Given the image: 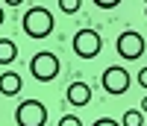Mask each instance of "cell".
Segmentation results:
<instances>
[{"instance_id": "obj_14", "label": "cell", "mask_w": 147, "mask_h": 126, "mask_svg": "<svg viewBox=\"0 0 147 126\" xmlns=\"http://www.w3.org/2000/svg\"><path fill=\"white\" fill-rule=\"evenodd\" d=\"M91 126H121V123H118V120H112V117H97Z\"/></svg>"}, {"instance_id": "obj_15", "label": "cell", "mask_w": 147, "mask_h": 126, "mask_svg": "<svg viewBox=\"0 0 147 126\" xmlns=\"http://www.w3.org/2000/svg\"><path fill=\"white\" fill-rule=\"evenodd\" d=\"M138 85H141V88H147V68H141V70H138Z\"/></svg>"}, {"instance_id": "obj_11", "label": "cell", "mask_w": 147, "mask_h": 126, "mask_svg": "<svg viewBox=\"0 0 147 126\" xmlns=\"http://www.w3.org/2000/svg\"><path fill=\"white\" fill-rule=\"evenodd\" d=\"M80 6H82V0H59V9L68 12V15H77Z\"/></svg>"}, {"instance_id": "obj_17", "label": "cell", "mask_w": 147, "mask_h": 126, "mask_svg": "<svg viewBox=\"0 0 147 126\" xmlns=\"http://www.w3.org/2000/svg\"><path fill=\"white\" fill-rule=\"evenodd\" d=\"M141 115H147V97L141 100Z\"/></svg>"}, {"instance_id": "obj_6", "label": "cell", "mask_w": 147, "mask_h": 126, "mask_svg": "<svg viewBox=\"0 0 147 126\" xmlns=\"http://www.w3.org/2000/svg\"><path fill=\"white\" fill-rule=\"evenodd\" d=\"M100 82H103V91H106V94H115V97H121V94H127V91H129V73L121 68V65L106 68Z\"/></svg>"}, {"instance_id": "obj_7", "label": "cell", "mask_w": 147, "mask_h": 126, "mask_svg": "<svg viewBox=\"0 0 147 126\" xmlns=\"http://www.w3.org/2000/svg\"><path fill=\"white\" fill-rule=\"evenodd\" d=\"M65 97H68V103L71 106H88L91 103V85L88 82H82V79H74L71 85H68V91H65Z\"/></svg>"}, {"instance_id": "obj_16", "label": "cell", "mask_w": 147, "mask_h": 126, "mask_svg": "<svg viewBox=\"0 0 147 126\" xmlns=\"http://www.w3.org/2000/svg\"><path fill=\"white\" fill-rule=\"evenodd\" d=\"M3 3H6V6H21L24 0H3Z\"/></svg>"}, {"instance_id": "obj_20", "label": "cell", "mask_w": 147, "mask_h": 126, "mask_svg": "<svg viewBox=\"0 0 147 126\" xmlns=\"http://www.w3.org/2000/svg\"><path fill=\"white\" fill-rule=\"evenodd\" d=\"M144 3H147V0H144Z\"/></svg>"}, {"instance_id": "obj_10", "label": "cell", "mask_w": 147, "mask_h": 126, "mask_svg": "<svg viewBox=\"0 0 147 126\" xmlns=\"http://www.w3.org/2000/svg\"><path fill=\"white\" fill-rule=\"evenodd\" d=\"M121 126H144L141 109H129V111H124V120H121Z\"/></svg>"}, {"instance_id": "obj_5", "label": "cell", "mask_w": 147, "mask_h": 126, "mask_svg": "<svg viewBox=\"0 0 147 126\" xmlns=\"http://www.w3.org/2000/svg\"><path fill=\"white\" fill-rule=\"evenodd\" d=\"M115 50H118V56L121 59H127V62H136L138 56H144V38H141V32H121L118 35V41H115Z\"/></svg>"}, {"instance_id": "obj_4", "label": "cell", "mask_w": 147, "mask_h": 126, "mask_svg": "<svg viewBox=\"0 0 147 126\" xmlns=\"http://www.w3.org/2000/svg\"><path fill=\"white\" fill-rule=\"evenodd\" d=\"M100 50H103L100 32H94V29H80L77 35H74V53H77L80 59H94Z\"/></svg>"}, {"instance_id": "obj_1", "label": "cell", "mask_w": 147, "mask_h": 126, "mask_svg": "<svg viewBox=\"0 0 147 126\" xmlns=\"http://www.w3.org/2000/svg\"><path fill=\"white\" fill-rule=\"evenodd\" d=\"M21 27H24V32H27L30 38H47V35L53 32L56 21H53V15H50V9L32 6V9H27V15H24Z\"/></svg>"}, {"instance_id": "obj_9", "label": "cell", "mask_w": 147, "mask_h": 126, "mask_svg": "<svg viewBox=\"0 0 147 126\" xmlns=\"http://www.w3.org/2000/svg\"><path fill=\"white\" fill-rule=\"evenodd\" d=\"M18 56V47L12 38H0V65H12Z\"/></svg>"}, {"instance_id": "obj_2", "label": "cell", "mask_w": 147, "mask_h": 126, "mask_svg": "<svg viewBox=\"0 0 147 126\" xmlns=\"http://www.w3.org/2000/svg\"><path fill=\"white\" fill-rule=\"evenodd\" d=\"M59 70H62L59 56L50 53V50H41V53H35V56L30 59V73H32V79H38V82H50V79H56Z\"/></svg>"}, {"instance_id": "obj_8", "label": "cell", "mask_w": 147, "mask_h": 126, "mask_svg": "<svg viewBox=\"0 0 147 126\" xmlns=\"http://www.w3.org/2000/svg\"><path fill=\"white\" fill-rule=\"evenodd\" d=\"M21 88H24V79L18 76L15 70H6L3 76H0V94H3V97H15V94H21Z\"/></svg>"}, {"instance_id": "obj_3", "label": "cell", "mask_w": 147, "mask_h": 126, "mask_svg": "<svg viewBox=\"0 0 147 126\" xmlns=\"http://www.w3.org/2000/svg\"><path fill=\"white\" fill-rule=\"evenodd\" d=\"M15 123L18 126H44L47 123V106L38 100H24L15 109Z\"/></svg>"}, {"instance_id": "obj_19", "label": "cell", "mask_w": 147, "mask_h": 126, "mask_svg": "<svg viewBox=\"0 0 147 126\" xmlns=\"http://www.w3.org/2000/svg\"><path fill=\"white\" fill-rule=\"evenodd\" d=\"M144 15H147V9H144Z\"/></svg>"}, {"instance_id": "obj_13", "label": "cell", "mask_w": 147, "mask_h": 126, "mask_svg": "<svg viewBox=\"0 0 147 126\" xmlns=\"http://www.w3.org/2000/svg\"><path fill=\"white\" fill-rule=\"evenodd\" d=\"M59 126H82V120H80V117H74V115H65L62 120H59Z\"/></svg>"}, {"instance_id": "obj_12", "label": "cell", "mask_w": 147, "mask_h": 126, "mask_svg": "<svg viewBox=\"0 0 147 126\" xmlns=\"http://www.w3.org/2000/svg\"><path fill=\"white\" fill-rule=\"evenodd\" d=\"M91 3H94L97 9H115V6L121 3V0H91Z\"/></svg>"}, {"instance_id": "obj_18", "label": "cell", "mask_w": 147, "mask_h": 126, "mask_svg": "<svg viewBox=\"0 0 147 126\" xmlns=\"http://www.w3.org/2000/svg\"><path fill=\"white\" fill-rule=\"evenodd\" d=\"M3 18H6V15H3V6H0V27H3Z\"/></svg>"}]
</instances>
